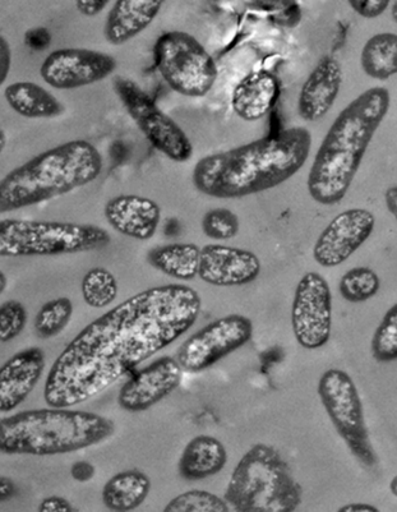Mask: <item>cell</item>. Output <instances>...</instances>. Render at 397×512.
<instances>
[{"mask_svg": "<svg viewBox=\"0 0 397 512\" xmlns=\"http://www.w3.org/2000/svg\"><path fill=\"white\" fill-rule=\"evenodd\" d=\"M40 512H72L75 511L71 502H68L66 498L59 496H52L45 498V500L41 501V504L38 509Z\"/></svg>", "mask_w": 397, "mask_h": 512, "instance_id": "74e56055", "label": "cell"}, {"mask_svg": "<svg viewBox=\"0 0 397 512\" xmlns=\"http://www.w3.org/2000/svg\"><path fill=\"white\" fill-rule=\"evenodd\" d=\"M95 474L96 469L89 461H77L71 468L72 478L80 483L90 482Z\"/></svg>", "mask_w": 397, "mask_h": 512, "instance_id": "f35d334b", "label": "cell"}, {"mask_svg": "<svg viewBox=\"0 0 397 512\" xmlns=\"http://www.w3.org/2000/svg\"><path fill=\"white\" fill-rule=\"evenodd\" d=\"M73 303L62 297L45 303L35 318V332L40 339L48 340L59 335L71 322Z\"/></svg>", "mask_w": 397, "mask_h": 512, "instance_id": "f1b7e54d", "label": "cell"}, {"mask_svg": "<svg viewBox=\"0 0 397 512\" xmlns=\"http://www.w3.org/2000/svg\"><path fill=\"white\" fill-rule=\"evenodd\" d=\"M82 297L87 306L91 308H106L118 298V281L109 270L104 267H94L83 276Z\"/></svg>", "mask_w": 397, "mask_h": 512, "instance_id": "4316f807", "label": "cell"}, {"mask_svg": "<svg viewBox=\"0 0 397 512\" xmlns=\"http://www.w3.org/2000/svg\"><path fill=\"white\" fill-rule=\"evenodd\" d=\"M183 368L177 358L161 357L141 369L120 387L118 405L129 413H142L168 398L182 384Z\"/></svg>", "mask_w": 397, "mask_h": 512, "instance_id": "9a60e30c", "label": "cell"}, {"mask_svg": "<svg viewBox=\"0 0 397 512\" xmlns=\"http://www.w3.org/2000/svg\"><path fill=\"white\" fill-rule=\"evenodd\" d=\"M108 224L124 237L149 241L158 232L161 209L158 202L137 195H120L105 205Z\"/></svg>", "mask_w": 397, "mask_h": 512, "instance_id": "d6986e66", "label": "cell"}, {"mask_svg": "<svg viewBox=\"0 0 397 512\" xmlns=\"http://www.w3.org/2000/svg\"><path fill=\"white\" fill-rule=\"evenodd\" d=\"M380 510L377 509L376 506L368 505V504H349L343 507H340L339 512H378Z\"/></svg>", "mask_w": 397, "mask_h": 512, "instance_id": "b9f144b4", "label": "cell"}, {"mask_svg": "<svg viewBox=\"0 0 397 512\" xmlns=\"http://www.w3.org/2000/svg\"><path fill=\"white\" fill-rule=\"evenodd\" d=\"M103 166L100 151L85 140L41 152L0 179V214L68 195L96 181Z\"/></svg>", "mask_w": 397, "mask_h": 512, "instance_id": "277c9868", "label": "cell"}, {"mask_svg": "<svg viewBox=\"0 0 397 512\" xmlns=\"http://www.w3.org/2000/svg\"><path fill=\"white\" fill-rule=\"evenodd\" d=\"M360 66L368 77L377 81L397 75V35L394 32L373 35L363 46Z\"/></svg>", "mask_w": 397, "mask_h": 512, "instance_id": "484cf974", "label": "cell"}, {"mask_svg": "<svg viewBox=\"0 0 397 512\" xmlns=\"http://www.w3.org/2000/svg\"><path fill=\"white\" fill-rule=\"evenodd\" d=\"M381 280L371 267L358 266L346 271L340 279L339 292L349 303H364L380 292Z\"/></svg>", "mask_w": 397, "mask_h": 512, "instance_id": "83f0119b", "label": "cell"}, {"mask_svg": "<svg viewBox=\"0 0 397 512\" xmlns=\"http://www.w3.org/2000/svg\"><path fill=\"white\" fill-rule=\"evenodd\" d=\"M376 218L366 209L345 210L322 230L312 255L318 265L332 269L343 265L375 232Z\"/></svg>", "mask_w": 397, "mask_h": 512, "instance_id": "5bb4252c", "label": "cell"}, {"mask_svg": "<svg viewBox=\"0 0 397 512\" xmlns=\"http://www.w3.org/2000/svg\"><path fill=\"white\" fill-rule=\"evenodd\" d=\"M261 274L260 258L247 249L206 244L201 248L198 278L220 288L243 287Z\"/></svg>", "mask_w": 397, "mask_h": 512, "instance_id": "2e32d148", "label": "cell"}, {"mask_svg": "<svg viewBox=\"0 0 397 512\" xmlns=\"http://www.w3.org/2000/svg\"><path fill=\"white\" fill-rule=\"evenodd\" d=\"M349 7L363 18H377L386 12L390 7V0H349Z\"/></svg>", "mask_w": 397, "mask_h": 512, "instance_id": "836d02e7", "label": "cell"}, {"mask_svg": "<svg viewBox=\"0 0 397 512\" xmlns=\"http://www.w3.org/2000/svg\"><path fill=\"white\" fill-rule=\"evenodd\" d=\"M239 229V218L229 209L207 211L202 219L203 234L214 241H229L237 237Z\"/></svg>", "mask_w": 397, "mask_h": 512, "instance_id": "1f68e13d", "label": "cell"}, {"mask_svg": "<svg viewBox=\"0 0 397 512\" xmlns=\"http://www.w3.org/2000/svg\"><path fill=\"white\" fill-rule=\"evenodd\" d=\"M253 322L243 315H228L206 325L184 341L177 353L183 371L200 373L248 344L253 338Z\"/></svg>", "mask_w": 397, "mask_h": 512, "instance_id": "8fae6325", "label": "cell"}, {"mask_svg": "<svg viewBox=\"0 0 397 512\" xmlns=\"http://www.w3.org/2000/svg\"><path fill=\"white\" fill-rule=\"evenodd\" d=\"M390 104L389 89L378 86L364 91L341 110L309 169L307 188L313 201L334 206L344 200Z\"/></svg>", "mask_w": 397, "mask_h": 512, "instance_id": "3957f363", "label": "cell"}, {"mask_svg": "<svg viewBox=\"0 0 397 512\" xmlns=\"http://www.w3.org/2000/svg\"><path fill=\"white\" fill-rule=\"evenodd\" d=\"M18 493V488L11 478L0 475V504L11 501Z\"/></svg>", "mask_w": 397, "mask_h": 512, "instance_id": "ab89813d", "label": "cell"}, {"mask_svg": "<svg viewBox=\"0 0 397 512\" xmlns=\"http://www.w3.org/2000/svg\"><path fill=\"white\" fill-rule=\"evenodd\" d=\"M292 329L300 347L317 350L332 334V293L318 272H307L299 280L292 304Z\"/></svg>", "mask_w": 397, "mask_h": 512, "instance_id": "7c38bea8", "label": "cell"}, {"mask_svg": "<svg viewBox=\"0 0 397 512\" xmlns=\"http://www.w3.org/2000/svg\"><path fill=\"white\" fill-rule=\"evenodd\" d=\"M25 44L36 52H43L52 44V35L45 27H35L25 34Z\"/></svg>", "mask_w": 397, "mask_h": 512, "instance_id": "e575fe53", "label": "cell"}, {"mask_svg": "<svg viewBox=\"0 0 397 512\" xmlns=\"http://www.w3.org/2000/svg\"><path fill=\"white\" fill-rule=\"evenodd\" d=\"M6 146H7L6 132H4L2 128H0V154H2V152L4 150H6Z\"/></svg>", "mask_w": 397, "mask_h": 512, "instance_id": "ee69618b", "label": "cell"}, {"mask_svg": "<svg viewBox=\"0 0 397 512\" xmlns=\"http://www.w3.org/2000/svg\"><path fill=\"white\" fill-rule=\"evenodd\" d=\"M108 0H77V11L83 16H98L108 7Z\"/></svg>", "mask_w": 397, "mask_h": 512, "instance_id": "8d00e7d4", "label": "cell"}, {"mask_svg": "<svg viewBox=\"0 0 397 512\" xmlns=\"http://www.w3.org/2000/svg\"><path fill=\"white\" fill-rule=\"evenodd\" d=\"M115 92L133 121L154 149L174 163H186L193 156V145L186 132L161 110L155 100L135 81L115 77Z\"/></svg>", "mask_w": 397, "mask_h": 512, "instance_id": "30bf717a", "label": "cell"}, {"mask_svg": "<svg viewBox=\"0 0 397 512\" xmlns=\"http://www.w3.org/2000/svg\"><path fill=\"white\" fill-rule=\"evenodd\" d=\"M383 200H385L387 210H389L390 214L394 216L397 221V184L396 186H391L386 189Z\"/></svg>", "mask_w": 397, "mask_h": 512, "instance_id": "60d3db41", "label": "cell"}, {"mask_svg": "<svg viewBox=\"0 0 397 512\" xmlns=\"http://www.w3.org/2000/svg\"><path fill=\"white\" fill-rule=\"evenodd\" d=\"M115 432L103 415L52 408L0 418V454L52 456L101 444Z\"/></svg>", "mask_w": 397, "mask_h": 512, "instance_id": "5b68a950", "label": "cell"}, {"mask_svg": "<svg viewBox=\"0 0 397 512\" xmlns=\"http://www.w3.org/2000/svg\"><path fill=\"white\" fill-rule=\"evenodd\" d=\"M150 491L149 475L138 469L123 470L105 483L104 506L115 512L135 511L146 501Z\"/></svg>", "mask_w": 397, "mask_h": 512, "instance_id": "603a6c76", "label": "cell"}, {"mask_svg": "<svg viewBox=\"0 0 397 512\" xmlns=\"http://www.w3.org/2000/svg\"><path fill=\"white\" fill-rule=\"evenodd\" d=\"M311 149L308 128H286L235 149L205 156L193 169V186L202 195L220 200L270 191L303 168Z\"/></svg>", "mask_w": 397, "mask_h": 512, "instance_id": "7a4b0ae2", "label": "cell"}, {"mask_svg": "<svg viewBox=\"0 0 397 512\" xmlns=\"http://www.w3.org/2000/svg\"><path fill=\"white\" fill-rule=\"evenodd\" d=\"M230 507L224 498L214 493L192 490L174 497L164 512H229Z\"/></svg>", "mask_w": 397, "mask_h": 512, "instance_id": "4dcf8cb0", "label": "cell"}, {"mask_svg": "<svg viewBox=\"0 0 397 512\" xmlns=\"http://www.w3.org/2000/svg\"><path fill=\"white\" fill-rule=\"evenodd\" d=\"M201 308L195 289L168 284L109 309L60 353L46 377L45 403L73 408L95 398L186 334Z\"/></svg>", "mask_w": 397, "mask_h": 512, "instance_id": "6da1fadb", "label": "cell"}, {"mask_svg": "<svg viewBox=\"0 0 397 512\" xmlns=\"http://www.w3.org/2000/svg\"><path fill=\"white\" fill-rule=\"evenodd\" d=\"M390 492L392 493V495L397 497V474L395 475L394 478L391 479Z\"/></svg>", "mask_w": 397, "mask_h": 512, "instance_id": "f6af8a7d", "label": "cell"}, {"mask_svg": "<svg viewBox=\"0 0 397 512\" xmlns=\"http://www.w3.org/2000/svg\"><path fill=\"white\" fill-rule=\"evenodd\" d=\"M280 92V81L274 73L265 69L248 73L233 91L234 113L246 122L260 121L274 108Z\"/></svg>", "mask_w": 397, "mask_h": 512, "instance_id": "ffe728a7", "label": "cell"}, {"mask_svg": "<svg viewBox=\"0 0 397 512\" xmlns=\"http://www.w3.org/2000/svg\"><path fill=\"white\" fill-rule=\"evenodd\" d=\"M12 66L11 46L4 36L0 35V86L7 81Z\"/></svg>", "mask_w": 397, "mask_h": 512, "instance_id": "d590c367", "label": "cell"}, {"mask_svg": "<svg viewBox=\"0 0 397 512\" xmlns=\"http://www.w3.org/2000/svg\"><path fill=\"white\" fill-rule=\"evenodd\" d=\"M45 353L23 349L0 367V413L12 412L29 398L43 376Z\"/></svg>", "mask_w": 397, "mask_h": 512, "instance_id": "ac0fdd59", "label": "cell"}, {"mask_svg": "<svg viewBox=\"0 0 397 512\" xmlns=\"http://www.w3.org/2000/svg\"><path fill=\"white\" fill-rule=\"evenodd\" d=\"M371 352L378 363L397 361V303L385 313L373 334Z\"/></svg>", "mask_w": 397, "mask_h": 512, "instance_id": "f546056e", "label": "cell"}, {"mask_svg": "<svg viewBox=\"0 0 397 512\" xmlns=\"http://www.w3.org/2000/svg\"><path fill=\"white\" fill-rule=\"evenodd\" d=\"M27 309L21 302L0 304V343H9L21 334L27 324Z\"/></svg>", "mask_w": 397, "mask_h": 512, "instance_id": "d6a6232c", "label": "cell"}, {"mask_svg": "<svg viewBox=\"0 0 397 512\" xmlns=\"http://www.w3.org/2000/svg\"><path fill=\"white\" fill-rule=\"evenodd\" d=\"M317 392L336 432L354 458L368 468L376 467L377 454L369 437L362 399L353 378L343 369H327L318 381Z\"/></svg>", "mask_w": 397, "mask_h": 512, "instance_id": "9c48e42d", "label": "cell"}, {"mask_svg": "<svg viewBox=\"0 0 397 512\" xmlns=\"http://www.w3.org/2000/svg\"><path fill=\"white\" fill-rule=\"evenodd\" d=\"M343 81V68L338 59L331 55L323 57L300 89L299 117L306 122H317L325 117L338 99Z\"/></svg>", "mask_w": 397, "mask_h": 512, "instance_id": "e0dca14e", "label": "cell"}, {"mask_svg": "<svg viewBox=\"0 0 397 512\" xmlns=\"http://www.w3.org/2000/svg\"><path fill=\"white\" fill-rule=\"evenodd\" d=\"M224 500L237 512H294L303 502V488L275 447L256 444L230 475Z\"/></svg>", "mask_w": 397, "mask_h": 512, "instance_id": "8992f818", "label": "cell"}, {"mask_svg": "<svg viewBox=\"0 0 397 512\" xmlns=\"http://www.w3.org/2000/svg\"><path fill=\"white\" fill-rule=\"evenodd\" d=\"M228 463V451L216 437L201 435L192 438L180 455V477L188 482L203 481L219 474Z\"/></svg>", "mask_w": 397, "mask_h": 512, "instance_id": "7402d4cb", "label": "cell"}, {"mask_svg": "<svg viewBox=\"0 0 397 512\" xmlns=\"http://www.w3.org/2000/svg\"><path fill=\"white\" fill-rule=\"evenodd\" d=\"M7 285H8L7 276H6V274H4V272L2 270H0V294H3L4 292H6Z\"/></svg>", "mask_w": 397, "mask_h": 512, "instance_id": "7bdbcfd3", "label": "cell"}, {"mask_svg": "<svg viewBox=\"0 0 397 512\" xmlns=\"http://www.w3.org/2000/svg\"><path fill=\"white\" fill-rule=\"evenodd\" d=\"M110 234L92 224L0 220V257H53L109 246Z\"/></svg>", "mask_w": 397, "mask_h": 512, "instance_id": "52a82bcc", "label": "cell"}, {"mask_svg": "<svg viewBox=\"0 0 397 512\" xmlns=\"http://www.w3.org/2000/svg\"><path fill=\"white\" fill-rule=\"evenodd\" d=\"M117 59L96 50L68 48L50 53L40 75L57 90H75L108 78L117 69Z\"/></svg>", "mask_w": 397, "mask_h": 512, "instance_id": "4fadbf2b", "label": "cell"}, {"mask_svg": "<svg viewBox=\"0 0 397 512\" xmlns=\"http://www.w3.org/2000/svg\"><path fill=\"white\" fill-rule=\"evenodd\" d=\"M391 16L392 20L397 23V2H394V4L391 6Z\"/></svg>", "mask_w": 397, "mask_h": 512, "instance_id": "bcb514c9", "label": "cell"}, {"mask_svg": "<svg viewBox=\"0 0 397 512\" xmlns=\"http://www.w3.org/2000/svg\"><path fill=\"white\" fill-rule=\"evenodd\" d=\"M154 61L170 89L187 98H203L218 78V64L188 32L169 31L159 36Z\"/></svg>", "mask_w": 397, "mask_h": 512, "instance_id": "ba28073f", "label": "cell"}, {"mask_svg": "<svg viewBox=\"0 0 397 512\" xmlns=\"http://www.w3.org/2000/svg\"><path fill=\"white\" fill-rule=\"evenodd\" d=\"M163 2L158 0H119L106 16L104 38L119 46L135 39L159 16Z\"/></svg>", "mask_w": 397, "mask_h": 512, "instance_id": "44dd1931", "label": "cell"}, {"mask_svg": "<svg viewBox=\"0 0 397 512\" xmlns=\"http://www.w3.org/2000/svg\"><path fill=\"white\" fill-rule=\"evenodd\" d=\"M201 248L195 243H170L152 248L147 261L169 278L191 281L198 276Z\"/></svg>", "mask_w": 397, "mask_h": 512, "instance_id": "d4e9b609", "label": "cell"}, {"mask_svg": "<svg viewBox=\"0 0 397 512\" xmlns=\"http://www.w3.org/2000/svg\"><path fill=\"white\" fill-rule=\"evenodd\" d=\"M13 112L29 119H49L59 117L64 112V106L44 87L34 82H16L7 86L4 92Z\"/></svg>", "mask_w": 397, "mask_h": 512, "instance_id": "cb8c5ba5", "label": "cell"}]
</instances>
